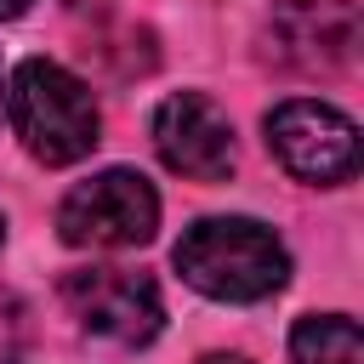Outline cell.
Wrapping results in <instances>:
<instances>
[{"instance_id":"6da1fadb","label":"cell","mask_w":364,"mask_h":364,"mask_svg":"<svg viewBox=\"0 0 364 364\" xmlns=\"http://www.w3.org/2000/svg\"><path fill=\"white\" fill-rule=\"evenodd\" d=\"M176 273L210 301H267L290 279V250L256 216H199L176 239Z\"/></svg>"},{"instance_id":"7a4b0ae2","label":"cell","mask_w":364,"mask_h":364,"mask_svg":"<svg viewBox=\"0 0 364 364\" xmlns=\"http://www.w3.org/2000/svg\"><path fill=\"white\" fill-rule=\"evenodd\" d=\"M6 119L40 165H74L102 142V114L91 85L51 57L17 63V74L6 80Z\"/></svg>"},{"instance_id":"3957f363","label":"cell","mask_w":364,"mask_h":364,"mask_svg":"<svg viewBox=\"0 0 364 364\" xmlns=\"http://www.w3.org/2000/svg\"><path fill=\"white\" fill-rule=\"evenodd\" d=\"M159 228V193L142 171H97L74 182L57 205V233L74 250H131L148 245Z\"/></svg>"},{"instance_id":"277c9868","label":"cell","mask_w":364,"mask_h":364,"mask_svg":"<svg viewBox=\"0 0 364 364\" xmlns=\"http://www.w3.org/2000/svg\"><path fill=\"white\" fill-rule=\"evenodd\" d=\"M63 307L108 347H148L165 324L159 284L136 267H74L63 273Z\"/></svg>"},{"instance_id":"5b68a950","label":"cell","mask_w":364,"mask_h":364,"mask_svg":"<svg viewBox=\"0 0 364 364\" xmlns=\"http://www.w3.org/2000/svg\"><path fill=\"white\" fill-rule=\"evenodd\" d=\"M267 148L307 188H341L358 171V125L318 97L279 102L267 114Z\"/></svg>"},{"instance_id":"8992f818","label":"cell","mask_w":364,"mask_h":364,"mask_svg":"<svg viewBox=\"0 0 364 364\" xmlns=\"http://www.w3.org/2000/svg\"><path fill=\"white\" fill-rule=\"evenodd\" d=\"M267 63L290 74H347L358 57V6L353 0H279L262 28Z\"/></svg>"},{"instance_id":"52a82bcc","label":"cell","mask_w":364,"mask_h":364,"mask_svg":"<svg viewBox=\"0 0 364 364\" xmlns=\"http://www.w3.org/2000/svg\"><path fill=\"white\" fill-rule=\"evenodd\" d=\"M154 148L188 182H228V171L239 159L233 125L205 91H176L154 108Z\"/></svg>"},{"instance_id":"ba28073f","label":"cell","mask_w":364,"mask_h":364,"mask_svg":"<svg viewBox=\"0 0 364 364\" xmlns=\"http://www.w3.org/2000/svg\"><path fill=\"white\" fill-rule=\"evenodd\" d=\"M290 364H364L358 324L347 313H313L290 330Z\"/></svg>"},{"instance_id":"9c48e42d","label":"cell","mask_w":364,"mask_h":364,"mask_svg":"<svg viewBox=\"0 0 364 364\" xmlns=\"http://www.w3.org/2000/svg\"><path fill=\"white\" fill-rule=\"evenodd\" d=\"M23 347H28V307L23 296L0 290V364H17Z\"/></svg>"},{"instance_id":"30bf717a","label":"cell","mask_w":364,"mask_h":364,"mask_svg":"<svg viewBox=\"0 0 364 364\" xmlns=\"http://www.w3.org/2000/svg\"><path fill=\"white\" fill-rule=\"evenodd\" d=\"M28 6H34V0H0V17H23Z\"/></svg>"},{"instance_id":"8fae6325","label":"cell","mask_w":364,"mask_h":364,"mask_svg":"<svg viewBox=\"0 0 364 364\" xmlns=\"http://www.w3.org/2000/svg\"><path fill=\"white\" fill-rule=\"evenodd\" d=\"M199 364H250V358H239V353H210V358H199Z\"/></svg>"},{"instance_id":"7c38bea8","label":"cell","mask_w":364,"mask_h":364,"mask_svg":"<svg viewBox=\"0 0 364 364\" xmlns=\"http://www.w3.org/2000/svg\"><path fill=\"white\" fill-rule=\"evenodd\" d=\"M0 114H6V80H0Z\"/></svg>"},{"instance_id":"4fadbf2b","label":"cell","mask_w":364,"mask_h":364,"mask_svg":"<svg viewBox=\"0 0 364 364\" xmlns=\"http://www.w3.org/2000/svg\"><path fill=\"white\" fill-rule=\"evenodd\" d=\"M0 245H6V216H0Z\"/></svg>"}]
</instances>
